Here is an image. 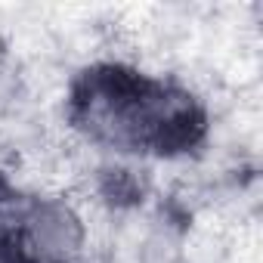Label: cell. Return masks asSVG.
Listing matches in <instances>:
<instances>
[{"label": "cell", "instance_id": "cell-1", "mask_svg": "<svg viewBox=\"0 0 263 263\" xmlns=\"http://www.w3.org/2000/svg\"><path fill=\"white\" fill-rule=\"evenodd\" d=\"M121 99L108 87L105 74L90 81L87 90V127L96 140L134 152H167L192 140L201 118L192 111V99L164 84L143 78H121L111 71Z\"/></svg>", "mask_w": 263, "mask_h": 263}, {"label": "cell", "instance_id": "cell-2", "mask_svg": "<svg viewBox=\"0 0 263 263\" xmlns=\"http://www.w3.org/2000/svg\"><path fill=\"white\" fill-rule=\"evenodd\" d=\"M13 245L22 263H84L90 232L71 201L44 195L16 204Z\"/></svg>", "mask_w": 263, "mask_h": 263}, {"label": "cell", "instance_id": "cell-3", "mask_svg": "<svg viewBox=\"0 0 263 263\" xmlns=\"http://www.w3.org/2000/svg\"><path fill=\"white\" fill-rule=\"evenodd\" d=\"M25 102V74L16 56L0 47V118H10Z\"/></svg>", "mask_w": 263, "mask_h": 263}, {"label": "cell", "instance_id": "cell-4", "mask_svg": "<svg viewBox=\"0 0 263 263\" xmlns=\"http://www.w3.org/2000/svg\"><path fill=\"white\" fill-rule=\"evenodd\" d=\"M0 263H22V260H19L16 245H13V241H7L4 235H0Z\"/></svg>", "mask_w": 263, "mask_h": 263}, {"label": "cell", "instance_id": "cell-5", "mask_svg": "<svg viewBox=\"0 0 263 263\" xmlns=\"http://www.w3.org/2000/svg\"><path fill=\"white\" fill-rule=\"evenodd\" d=\"M13 208V198H10V189L4 186V183H0V214H7Z\"/></svg>", "mask_w": 263, "mask_h": 263}]
</instances>
